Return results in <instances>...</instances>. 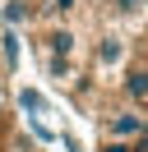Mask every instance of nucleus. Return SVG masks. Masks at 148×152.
I'll use <instances>...</instances> for the list:
<instances>
[{
  "instance_id": "nucleus-1",
  "label": "nucleus",
  "mask_w": 148,
  "mask_h": 152,
  "mask_svg": "<svg viewBox=\"0 0 148 152\" xmlns=\"http://www.w3.org/2000/svg\"><path fill=\"white\" fill-rule=\"evenodd\" d=\"M139 134H148V115H139V106L107 111V120H102V138H139Z\"/></svg>"
},
{
  "instance_id": "nucleus-2",
  "label": "nucleus",
  "mask_w": 148,
  "mask_h": 152,
  "mask_svg": "<svg viewBox=\"0 0 148 152\" xmlns=\"http://www.w3.org/2000/svg\"><path fill=\"white\" fill-rule=\"evenodd\" d=\"M37 46H42V56H74L79 32H74L70 23H46L42 37H37Z\"/></svg>"
},
{
  "instance_id": "nucleus-3",
  "label": "nucleus",
  "mask_w": 148,
  "mask_h": 152,
  "mask_svg": "<svg viewBox=\"0 0 148 152\" xmlns=\"http://www.w3.org/2000/svg\"><path fill=\"white\" fill-rule=\"evenodd\" d=\"M120 97H125L130 106H148V65L144 60L120 74Z\"/></svg>"
},
{
  "instance_id": "nucleus-4",
  "label": "nucleus",
  "mask_w": 148,
  "mask_h": 152,
  "mask_svg": "<svg viewBox=\"0 0 148 152\" xmlns=\"http://www.w3.org/2000/svg\"><path fill=\"white\" fill-rule=\"evenodd\" d=\"M125 60V37H116V32H102L97 46H92V69H111Z\"/></svg>"
},
{
  "instance_id": "nucleus-5",
  "label": "nucleus",
  "mask_w": 148,
  "mask_h": 152,
  "mask_svg": "<svg viewBox=\"0 0 148 152\" xmlns=\"http://www.w3.org/2000/svg\"><path fill=\"white\" fill-rule=\"evenodd\" d=\"M0 19H5V28L33 23L37 19V5H33V0H5V5H0Z\"/></svg>"
},
{
  "instance_id": "nucleus-6",
  "label": "nucleus",
  "mask_w": 148,
  "mask_h": 152,
  "mask_svg": "<svg viewBox=\"0 0 148 152\" xmlns=\"http://www.w3.org/2000/svg\"><path fill=\"white\" fill-rule=\"evenodd\" d=\"M42 69L51 83H74V60L70 56H42Z\"/></svg>"
},
{
  "instance_id": "nucleus-7",
  "label": "nucleus",
  "mask_w": 148,
  "mask_h": 152,
  "mask_svg": "<svg viewBox=\"0 0 148 152\" xmlns=\"http://www.w3.org/2000/svg\"><path fill=\"white\" fill-rule=\"evenodd\" d=\"M0 60H5V69L18 65V28H5V32H0Z\"/></svg>"
},
{
  "instance_id": "nucleus-8",
  "label": "nucleus",
  "mask_w": 148,
  "mask_h": 152,
  "mask_svg": "<svg viewBox=\"0 0 148 152\" xmlns=\"http://www.w3.org/2000/svg\"><path fill=\"white\" fill-rule=\"evenodd\" d=\"M18 106H23L28 115H42L46 111V97L37 92V88H18Z\"/></svg>"
},
{
  "instance_id": "nucleus-9",
  "label": "nucleus",
  "mask_w": 148,
  "mask_h": 152,
  "mask_svg": "<svg viewBox=\"0 0 148 152\" xmlns=\"http://www.w3.org/2000/svg\"><path fill=\"white\" fill-rule=\"evenodd\" d=\"M74 10H79V0H46V19L51 23H65Z\"/></svg>"
},
{
  "instance_id": "nucleus-10",
  "label": "nucleus",
  "mask_w": 148,
  "mask_h": 152,
  "mask_svg": "<svg viewBox=\"0 0 148 152\" xmlns=\"http://www.w3.org/2000/svg\"><path fill=\"white\" fill-rule=\"evenodd\" d=\"M144 5H148V0H111V14H120V19H134Z\"/></svg>"
},
{
  "instance_id": "nucleus-11",
  "label": "nucleus",
  "mask_w": 148,
  "mask_h": 152,
  "mask_svg": "<svg viewBox=\"0 0 148 152\" xmlns=\"http://www.w3.org/2000/svg\"><path fill=\"white\" fill-rule=\"evenodd\" d=\"M97 152H130V138H102Z\"/></svg>"
},
{
  "instance_id": "nucleus-12",
  "label": "nucleus",
  "mask_w": 148,
  "mask_h": 152,
  "mask_svg": "<svg viewBox=\"0 0 148 152\" xmlns=\"http://www.w3.org/2000/svg\"><path fill=\"white\" fill-rule=\"evenodd\" d=\"M130 152H148V134H139V138H130Z\"/></svg>"
},
{
  "instance_id": "nucleus-13",
  "label": "nucleus",
  "mask_w": 148,
  "mask_h": 152,
  "mask_svg": "<svg viewBox=\"0 0 148 152\" xmlns=\"http://www.w3.org/2000/svg\"><path fill=\"white\" fill-rule=\"evenodd\" d=\"M33 5H37V0H33Z\"/></svg>"
}]
</instances>
